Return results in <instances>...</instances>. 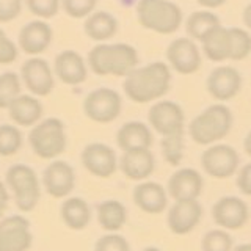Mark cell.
I'll return each mask as SVG.
<instances>
[{
    "label": "cell",
    "mask_w": 251,
    "mask_h": 251,
    "mask_svg": "<svg viewBox=\"0 0 251 251\" xmlns=\"http://www.w3.org/2000/svg\"><path fill=\"white\" fill-rule=\"evenodd\" d=\"M171 85L170 66L163 61H154L133 69L124 78L123 88L126 96L135 104H148L163 98Z\"/></svg>",
    "instance_id": "1"
},
{
    "label": "cell",
    "mask_w": 251,
    "mask_h": 251,
    "mask_svg": "<svg viewBox=\"0 0 251 251\" xmlns=\"http://www.w3.org/2000/svg\"><path fill=\"white\" fill-rule=\"evenodd\" d=\"M138 52L126 43L98 44L88 52V66L96 75L127 77L138 68Z\"/></svg>",
    "instance_id": "2"
},
{
    "label": "cell",
    "mask_w": 251,
    "mask_h": 251,
    "mask_svg": "<svg viewBox=\"0 0 251 251\" xmlns=\"http://www.w3.org/2000/svg\"><path fill=\"white\" fill-rule=\"evenodd\" d=\"M232 121L229 108L223 104H214L193 118L188 124V133L196 145L210 146L229 135Z\"/></svg>",
    "instance_id": "3"
},
{
    "label": "cell",
    "mask_w": 251,
    "mask_h": 251,
    "mask_svg": "<svg viewBox=\"0 0 251 251\" xmlns=\"http://www.w3.org/2000/svg\"><path fill=\"white\" fill-rule=\"evenodd\" d=\"M137 19L146 30L171 35L182 24V10L170 0H138Z\"/></svg>",
    "instance_id": "4"
},
{
    "label": "cell",
    "mask_w": 251,
    "mask_h": 251,
    "mask_svg": "<svg viewBox=\"0 0 251 251\" xmlns=\"http://www.w3.org/2000/svg\"><path fill=\"white\" fill-rule=\"evenodd\" d=\"M28 145L39 159L55 160L66 151V127L60 118H46L31 127Z\"/></svg>",
    "instance_id": "5"
},
{
    "label": "cell",
    "mask_w": 251,
    "mask_h": 251,
    "mask_svg": "<svg viewBox=\"0 0 251 251\" xmlns=\"http://www.w3.org/2000/svg\"><path fill=\"white\" fill-rule=\"evenodd\" d=\"M5 185L14 196L16 207L21 212H31L41 200V182L36 171L25 163H16L8 168Z\"/></svg>",
    "instance_id": "6"
},
{
    "label": "cell",
    "mask_w": 251,
    "mask_h": 251,
    "mask_svg": "<svg viewBox=\"0 0 251 251\" xmlns=\"http://www.w3.org/2000/svg\"><path fill=\"white\" fill-rule=\"evenodd\" d=\"M123 110V99L113 88L100 86L90 91L83 100V112L88 120L98 124L113 123Z\"/></svg>",
    "instance_id": "7"
},
{
    "label": "cell",
    "mask_w": 251,
    "mask_h": 251,
    "mask_svg": "<svg viewBox=\"0 0 251 251\" xmlns=\"http://www.w3.org/2000/svg\"><path fill=\"white\" fill-rule=\"evenodd\" d=\"M240 155L229 145H210L201 155L204 173L215 179H227L239 171Z\"/></svg>",
    "instance_id": "8"
},
{
    "label": "cell",
    "mask_w": 251,
    "mask_h": 251,
    "mask_svg": "<svg viewBox=\"0 0 251 251\" xmlns=\"http://www.w3.org/2000/svg\"><path fill=\"white\" fill-rule=\"evenodd\" d=\"M148 120L154 132L162 137L180 135L184 133L185 115L179 104L173 100H159L149 108Z\"/></svg>",
    "instance_id": "9"
},
{
    "label": "cell",
    "mask_w": 251,
    "mask_h": 251,
    "mask_svg": "<svg viewBox=\"0 0 251 251\" xmlns=\"http://www.w3.org/2000/svg\"><path fill=\"white\" fill-rule=\"evenodd\" d=\"M21 80L35 98L49 96L55 88L53 71L44 58L31 57L21 68Z\"/></svg>",
    "instance_id": "10"
},
{
    "label": "cell",
    "mask_w": 251,
    "mask_h": 251,
    "mask_svg": "<svg viewBox=\"0 0 251 251\" xmlns=\"http://www.w3.org/2000/svg\"><path fill=\"white\" fill-rule=\"evenodd\" d=\"M33 242L30 222L22 215L0 220V251H27Z\"/></svg>",
    "instance_id": "11"
},
{
    "label": "cell",
    "mask_w": 251,
    "mask_h": 251,
    "mask_svg": "<svg viewBox=\"0 0 251 251\" xmlns=\"http://www.w3.org/2000/svg\"><path fill=\"white\" fill-rule=\"evenodd\" d=\"M83 168L90 175L107 179L113 176L118 170V157L112 146L105 143H90L82 149L80 154Z\"/></svg>",
    "instance_id": "12"
},
{
    "label": "cell",
    "mask_w": 251,
    "mask_h": 251,
    "mask_svg": "<svg viewBox=\"0 0 251 251\" xmlns=\"http://www.w3.org/2000/svg\"><path fill=\"white\" fill-rule=\"evenodd\" d=\"M212 218L225 231H237L250 218L248 204L239 196H223L212 207Z\"/></svg>",
    "instance_id": "13"
},
{
    "label": "cell",
    "mask_w": 251,
    "mask_h": 251,
    "mask_svg": "<svg viewBox=\"0 0 251 251\" xmlns=\"http://www.w3.org/2000/svg\"><path fill=\"white\" fill-rule=\"evenodd\" d=\"M43 187L52 198H68L75 187V171L65 160H52L43 171Z\"/></svg>",
    "instance_id": "14"
},
{
    "label": "cell",
    "mask_w": 251,
    "mask_h": 251,
    "mask_svg": "<svg viewBox=\"0 0 251 251\" xmlns=\"http://www.w3.org/2000/svg\"><path fill=\"white\" fill-rule=\"evenodd\" d=\"M167 60L176 73L182 75L195 74L201 68V52L190 38H176L167 49Z\"/></svg>",
    "instance_id": "15"
},
{
    "label": "cell",
    "mask_w": 251,
    "mask_h": 251,
    "mask_svg": "<svg viewBox=\"0 0 251 251\" xmlns=\"http://www.w3.org/2000/svg\"><path fill=\"white\" fill-rule=\"evenodd\" d=\"M201 217L202 207L198 200L175 201V204L168 209L167 225L173 234L187 235L200 225Z\"/></svg>",
    "instance_id": "16"
},
{
    "label": "cell",
    "mask_w": 251,
    "mask_h": 251,
    "mask_svg": "<svg viewBox=\"0 0 251 251\" xmlns=\"http://www.w3.org/2000/svg\"><path fill=\"white\" fill-rule=\"evenodd\" d=\"M206 86L214 99L220 102L229 100L242 90V75L232 66H218L209 74Z\"/></svg>",
    "instance_id": "17"
},
{
    "label": "cell",
    "mask_w": 251,
    "mask_h": 251,
    "mask_svg": "<svg viewBox=\"0 0 251 251\" xmlns=\"http://www.w3.org/2000/svg\"><path fill=\"white\" fill-rule=\"evenodd\" d=\"M204 180L198 170L193 168H180L176 170L168 179L167 193L175 201H188L198 200L202 193Z\"/></svg>",
    "instance_id": "18"
},
{
    "label": "cell",
    "mask_w": 251,
    "mask_h": 251,
    "mask_svg": "<svg viewBox=\"0 0 251 251\" xmlns=\"http://www.w3.org/2000/svg\"><path fill=\"white\" fill-rule=\"evenodd\" d=\"M52 38H53L52 27L47 22L38 19V21H31L25 24V25L21 28L18 43L22 52L36 57V55L49 49Z\"/></svg>",
    "instance_id": "19"
},
{
    "label": "cell",
    "mask_w": 251,
    "mask_h": 251,
    "mask_svg": "<svg viewBox=\"0 0 251 251\" xmlns=\"http://www.w3.org/2000/svg\"><path fill=\"white\" fill-rule=\"evenodd\" d=\"M53 73L65 85H80L88 77V66L83 57L75 50H63L53 61Z\"/></svg>",
    "instance_id": "20"
},
{
    "label": "cell",
    "mask_w": 251,
    "mask_h": 251,
    "mask_svg": "<svg viewBox=\"0 0 251 251\" xmlns=\"http://www.w3.org/2000/svg\"><path fill=\"white\" fill-rule=\"evenodd\" d=\"M133 202L149 215H159L168 207L167 188L159 182L143 180L133 188Z\"/></svg>",
    "instance_id": "21"
},
{
    "label": "cell",
    "mask_w": 251,
    "mask_h": 251,
    "mask_svg": "<svg viewBox=\"0 0 251 251\" xmlns=\"http://www.w3.org/2000/svg\"><path fill=\"white\" fill-rule=\"evenodd\" d=\"M118 168L130 180L143 182L155 170V159L151 149H137V151L123 152L118 160Z\"/></svg>",
    "instance_id": "22"
},
{
    "label": "cell",
    "mask_w": 251,
    "mask_h": 251,
    "mask_svg": "<svg viewBox=\"0 0 251 251\" xmlns=\"http://www.w3.org/2000/svg\"><path fill=\"white\" fill-rule=\"evenodd\" d=\"M152 132L141 121H127L124 123L116 132V145L123 152L137 151V149H151Z\"/></svg>",
    "instance_id": "23"
},
{
    "label": "cell",
    "mask_w": 251,
    "mask_h": 251,
    "mask_svg": "<svg viewBox=\"0 0 251 251\" xmlns=\"http://www.w3.org/2000/svg\"><path fill=\"white\" fill-rule=\"evenodd\" d=\"M43 104L31 94H21L8 107V113L13 123L21 127H33L43 120Z\"/></svg>",
    "instance_id": "24"
},
{
    "label": "cell",
    "mask_w": 251,
    "mask_h": 251,
    "mask_svg": "<svg viewBox=\"0 0 251 251\" xmlns=\"http://www.w3.org/2000/svg\"><path fill=\"white\" fill-rule=\"evenodd\" d=\"M63 223L73 231H82L90 225L93 212L90 204L80 196H68L60 207Z\"/></svg>",
    "instance_id": "25"
},
{
    "label": "cell",
    "mask_w": 251,
    "mask_h": 251,
    "mask_svg": "<svg viewBox=\"0 0 251 251\" xmlns=\"http://www.w3.org/2000/svg\"><path fill=\"white\" fill-rule=\"evenodd\" d=\"M118 21L108 11H94L85 19L83 30L86 36L93 41L104 43L112 39L118 33Z\"/></svg>",
    "instance_id": "26"
},
{
    "label": "cell",
    "mask_w": 251,
    "mask_h": 251,
    "mask_svg": "<svg viewBox=\"0 0 251 251\" xmlns=\"http://www.w3.org/2000/svg\"><path fill=\"white\" fill-rule=\"evenodd\" d=\"M202 52L204 55L215 63H222L225 60H231V35L229 28L218 27L212 33L202 39Z\"/></svg>",
    "instance_id": "27"
},
{
    "label": "cell",
    "mask_w": 251,
    "mask_h": 251,
    "mask_svg": "<svg viewBox=\"0 0 251 251\" xmlns=\"http://www.w3.org/2000/svg\"><path fill=\"white\" fill-rule=\"evenodd\" d=\"M98 222L104 231L118 232L127 222V209L118 200L102 201L98 206Z\"/></svg>",
    "instance_id": "28"
},
{
    "label": "cell",
    "mask_w": 251,
    "mask_h": 251,
    "mask_svg": "<svg viewBox=\"0 0 251 251\" xmlns=\"http://www.w3.org/2000/svg\"><path fill=\"white\" fill-rule=\"evenodd\" d=\"M218 27H222L220 18L215 13L210 11H195L188 16V19L185 22V30L190 39L201 43L204 38Z\"/></svg>",
    "instance_id": "29"
},
{
    "label": "cell",
    "mask_w": 251,
    "mask_h": 251,
    "mask_svg": "<svg viewBox=\"0 0 251 251\" xmlns=\"http://www.w3.org/2000/svg\"><path fill=\"white\" fill-rule=\"evenodd\" d=\"M22 132L14 124L0 126V155L11 157L18 154L22 148Z\"/></svg>",
    "instance_id": "30"
},
{
    "label": "cell",
    "mask_w": 251,
    "mask_h": 251,
    "mask_svg": "<svg viewBox=\"0 0 251 251\" xmlns=\"http://www.w3.org/2000/svg\"><path fill=\"white\" fill-rule=\"evenodd\" d=\"M18 96H21V77L13 71L0 74V108H8Z\"/></svg>",
    "instance_id": "31"
},
{
    "label": "cell",
    "mask_w": 251,
    "mask_h": 251,
    "mask_svg": "<svg viewBox=\"0 0 251 251\" xmlns=\"http://www.w3.org/2000/svg\"><path fill=\"white\" fill-rule=\"evenodd\" d=\"M232 237L225 229H210L201 239L202 251H232Z\"/></svg>",
    "instance_id": "32"
},
{
    "label": "cell",
    "mask_w": 251,
    "mask_h": 251,
    "mask_svg": "<svg viewBox=\"0 0 251 251\" xmlns=\"http://www.w3.org/2000/svg\"><path fill=\"white\" fill-rule=\"evenodd\" d=\"M162 155L165 162L171 167H179L184 157V133L180 135H171L162 138Z\"/></svg>",
    "instance_id": "33"
},
{
    "label": "cell",
    "mask_w": 251,
    "mask_h": 251,
    "mask_svg": "<svg viewBox=\"0 0 251 251\" xmlns=\"http://www.w3.org/2000/svg\"><path fill=\"white\" fill-rule=\"evenodd\" d=\"M229 35H231V60L234 61L245 60L251 53V35L247 30L239 27H231Z\"/></svg>",
    "instance_id": "34"
},
{
    "label": "cell",
    "mask_w": 251,
    "mask_h": 251,
    "mask_svg": "<svg viewBox=\"0 0 251 251\" xmlns=\"http://www.w3.org/2000/svg\"><path fill=\"white\" fill-rule=\"evenodd\" d=\"M61 5L69 18L82 19L88 18L91 13H94L98 0H61Z\"/></svg>",
    "instance_id": "35"
},
{
    "label": "cell",
    "mask_w": 251,
    "mask_h": 251,
    "mask_svg": "<svg viewBox=\"0 0 251 251\" xmlns=\"http://www.w3.org/2000/svg\"><path fill=\"white\" fill-rule=\"evenodd\" d=\"M94 251H130V245L124 235L118 232H108L96 240Z\"/></svg>",
    "instance_id": "36"
},
{
    "label": "cell",
    "mask_w": 251,
    "mask_h": 251,
    "mask_svg": "<svg viewBox=\"0 0 251 251\" xmlns=\"http://www.w3.org/2000/svg\"><path fill=\"white\" fill-rule=\"evenodd\" d=\"M25 3L28 11L39 19H50L60 10V0H25Z\"/></svg>",
    "instance_id": "37"
},
{
    "label": "cell",
    "mask_w": 251,
    "mask_h": 251,
    "mask_svg": "<svg viewBox=\"0 0 251 251\" xmlns=\"http://www.w3.org/2000/svg\"><path fill=\"white\" fill-rule=\"evenodd\" d=\"M19 55V49L0 28V65H11Z\"/></svg>",
    "instance_id": "38"
},
{
    "label": "cell",
    "mask_w": 251,
    "mask_h": 251,
    "mask_svg": "<svg viewBox=\"0 0 251 251\" xmlns=\"http://www.w3.org/2000/svg\"><path fill=\"white\" fill-rule=\"evenodd\" d=\"M22 11V0H0V24L14 21Z\"/></svg>",
    "instance_id": "39"
},
{
    "label": "cell",
    "mask_w": 251,
    "mask_h": 251,
    "mask_svg": "<svg viewBox=\"0 0 251 251\" xmlns=\"http://www.w3.org/2000/svg\"><path fill=\"white\" fill-rule=\"evenodd\" d=\"M237 188L247 196H251V162L237 171Z\"/></svg>",
    "instance_id": "40"
},
{
    "label": "cell",
    "mask_w": 251,
    "mask_h": 251,
    "mask_svg": "<svg viewBox=\"0 0 251 251\" xmlns=\"http://www.w3.org/2000/svg\"><path fill=\"white\" fill-rule=\"evenodd\" d=\"M10 202V193H8V187L5 182H0V220L3 218V214Z\"/></svg>",
    "instance_id": "41"
},
{
    "label": "cell",
    "mask_w": 251,
    "mask_h": 251,
    "mask_svg": "<svg viewBox=\"0 0 251 251\" xmlns=\"http://www.w3.org/2000/svg\"><path fill=\"white\" fill-rule=\"evenodd\" d=\"M204 8H218L226 3V0H196Z\"/></svg>",
    "instance_id": "42"
},
{
    "label": "cell",
    "mask_w": 251,
    "mask_h": 251,
    "mask_svg": "<svg viewBox=\"0 0 251 251\" xmlns=\"http://www.w3.org/2000/svg\"><path fill=\"white\" fill-rule=\"evenodd\" d=\"M243 24L247 25V28L251 31V3H248L243 10Z\"/></svg>",
    "instance_id": "43"
},
{
    "label": "cell",
    "mask_w": 251,
    "mask_h": 251,
    "mask_svg": "<svg viewBox=\"0 0 251 251\" xmlns=\"http://www.w3.org/2000/svg\"><path fill=\"white\" fill-rule=\"evenodd\" d=\"M243 149H245V152L251 157V130L247 133L245 140H243Z\"/></svg>",
    "instance_id": "44"
},
{
    "label": "cell",
    "mask_w": 251,
    "mask_h": 251,
    "mask_svg": "<svg viewBox=\"0 0 251 251\" xmlns=\"http://www.w3.org/2000/svg\"><path fill=\"white\" fill-rule=\"evenodd\" d=\"M232 251H251V243H242V245L232 248Z\"/></svg>",
    "instance_id": "45"
},
{
    "label": "cell",
    "mask_w": 251,
    "mask_h": 251,
    "mask_svg": "<svg viewBox=\"0 0 251 251\" xmlns=\"http://www.w3.org/2000/svg\"><path fill=\"white\" fill-rule=\"evenodd\" d=\"M141 251H162V250H159L157 247H146L145 250H141Z\"/></svg>",
    "instance_id": "46"
}]
</instances>
